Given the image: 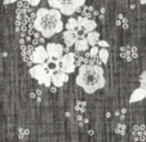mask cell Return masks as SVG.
<instances>
[{
	"label": "cell",
	"instance_id": "cell-1",
	"mask_svg": "<svg viewBox=\"0 0 146 142\" xmlns=\"http://www.w3.org/2000/svg\"><path fill=\"white\" fill-rule=\"evenodd\" d=\"M34 29L44 39H49L65 29L62 13L53 8H39L34 19Z\"/></svg>",
	"mask_w": 146,
	"mask_h": 142
},
{
	"label": "cell",
	"instance_id": "cell-2",
	"mask_svg": "<svg viewBox=\"0 0 146 142\" xmlns=\"http://www.w3.org/2000/svg\"><path fill=\"white\" fill-rule=\"evenodd\" d=\"M76 84L86 93H94L98 89L105 87L106 80L104 68L97 65H82L79 67V72L75 79Z\"/></svg>",
	"mask_w": 146,
	"mask_h": 142
},
{
	"label": "cell",
	"instance_id": "cell-3",
	"mask_svg": "<svg viewBox=\"0 0 146 142\" xmlns=\"http://www.w3.org/2000/svg\"><path fill=\"white\" fill-rule=\"evenodd\" d=\"M86 0H48V5L60 11L64 16H72L84 7Z\"/></svg>",
	"mask_w": 146,
	"mask_h": 142
},
{
	"label": "cell",
	"instance_id": "cell-4",
	"mask_svg": "<svg viewBox=\"0 0 146 142\" xmlns=\"http://www.w3.org/2000/svg\"><path fill=\"white\" fill-rule=\"evenodd\" d=\"M54 71L47 65V63H41V65H35L30 68V75L34 79L38 80L39 84H43L45 87H49L52 83V76Z\"/></svg>",
	"mask_w": 146,
	"mask_h": 142
},
{
	"label": "cell",
	"instance_id": "cell-5",
	"mask_svg": "<svg viewBox=\"0 0 146 142\" xmlns=\"http://www.w3.org/2000/svg\"><path fill=\"white\" fill-rule=\"evenodd\" d=\"M75 56L74 53H65L62 57L60 58V60L56 62V66H57V68H56V71H61V72H65V74H71V72H74L75 68H76V62H75Z\"/></svg>",
	"mask_w": 146,
	"mask_h": 142
},
{
	"label": "cell",
	"instance_id": "cell-6",
	"mask_svg": "<svg viewBox=\"0 0 146 142\" xmlns=\"http://www.w3.org/2000/svg\"><path fill=\"white\" fill-rule=\"evenodd\" d=\"M78 23H79V33H82L84 38H86L89 33L94 31V29L97 27V23L93 21V19H89V18L83 17V16L78 17ZM79 36H80V34H79Z\"/></svg>",
	"mask_w": 146,
	"mask_h": 142
},
{
	"label": "cell",
	"instance_id": "cell-7",
	"mask_svg": "<svg viewBox=\"0 0 146 142\" xmlns=\"http://www.w3.org/2000/svg\"><path fill=\"white\" fill-rule=\"evenodd\" d=\"M30 60H31V62L35 63V65L47 63L48 61H49V58H48V53H47V48L43 46V45H38L35 49H34Z\"/></svg>",
	"mask_w": 146,
	"mask_h": 142
},
{
	"label": "cell",
	"instance_id": "cell-8",
	"mask_svg": "<svg viewBox=\"0 0 146 142\" xmlns=\"http://www.w3.org/2000/svg\"><path fill=\"white\" fill-rule=\"evenodd\" d=\"M47 53H48V58L49 61H58L65 52V46H62L61 44L57 43H49L47 46Z\"/></svg>",
	"mask_w": 146,
	"mask_h": 142
},
{
	"label": "cell",
	"instance_id": "cell-9",
	"mask_svg": "<svg viewBox=\"0 0 146 142\" xmlns=\"http://www.w3.org/2000/svg\"><path fill=\"white\" fill-rule=\"evenodd\" d=\"M62 38H64L65 45H66L67 48H70V46L75 45V43L78 41V39H79L80 36H79V34L75 33V31L66 30V31H64V34H62Z\"/></svg>",
	"mask_w": 146,
	"mask_h": 142
},
{
	"label": "cell",
	"instance_id": "cell-10",
	"mask_svg": "<svg viewBox=\"0 0 146 142\" xmlns=\"http://www.w3.org/2000/svg\"><path fill=\"white\" fill-rule=\"evenodd\" d=\"M67 82H69V75L65 74V72H61V71L54 72L52 76V83L56 88L62 87V85H65Z\"/></svg>",
	"mask_w": 146,
	"mask_h": 142
},
{
	"label": "cell",
	"instance_id": "cell-11",
	"mask_svg": "<svg viewBox=\"0 0 146 142\" xmlns=\"http://www.w3.org/2000/svg\"><path fill=\"white\" fill-rule=\"evenodd\" d=\"M146 98V89H143V88H137V89H135L132 92V94H131V98H129V102L131 104H133V102H140L142 101V100Z\"/></svg>",
	"mask_w": 146,
	"mask_h": 142
},
{
	"label": "cell",
	"instance_id": "cell-12",
	"mask_svg": "<svg viewBox=\"0 0 146 142\" xmlns=\"http://www.w3.org/2000/svg\"><path fill=\"white\" fill-rule=\"evenodd\" d=\"M74 46H75V49H76V52H87L91 48L86 38H79Z\"/></svg>",
	"mask_w": 146,
	"mask_h": 142
},
{
	"label": "cell",
	"instance_id": "cell-13",
	"mask_svg": "<svg viewBox=\"0 0 146 142\" xmlns=\"http://www.w3.org/2000/svg\"><path fill=\"white\" fill-rule=\"evenodd\" d=\"M86 39H87V41H88L89 46H94V45H97L100 41V34L97 33V31H92V33H89L88 35L86 36Z\"/></svg>",
	"mask_w": 146,
	"mask_h": 142
},
{
	"label": "cell",
	"instance_id": "cell-14",
	"mask_svg": "<svg viewBox=\"0 0 146 142\" xmlns=\"http://www.w3.org/2000/svg\"><path fill=\"white\" fill-rule=\"evenodd\" d=\"M65 29L70 31H75V33H79V23H78V18H69V21L66 22Z\"/></svg>",
	"mask_w": 146,
	"mask_h": 142
},
{
	"label": "cell",
	"instance_id": "cell-15",
	"mask_svg": "<svg viewBox=\"0 0 146 142\" xmlns=\"http://www.w3.org/2000/svg\"><path fill=\"white\" fill-rule=\"evenodd\" d=\"M98 58L102 63H108L109 61V50L106 48H101L100 49V53H98Z\"/></svg>",
	"mask_w": 146,
	"mask_h": 142
},
{
	"label": "cell",
	"instance_id": "cell-16",
	"mask_svg": "<svg viewBox=\"0 0 146 142\" xmlns=\"http://www.w3.org/2000/svg\"><path fill=\"white\" fill-rule=\"evenodd\" d=\"M138 133H141L142 138H143V137H146V128H145V127L140 125V127H136V128H133V136H137Z\"/></svg>",
	"mask_w": 146,
	"mask_h": 142
},
{
	"label": "cell",
	"instance_id": "cell-17",
	"mask_svg": "<svg viewBox=\"0 0 146 142\" xmlns=\"http://www.w3.org/2000/svg\"><path fill=\"white\" fill-rule=\"evenodd\" d=\"M100 48L98 45H94V46H91L89 48V54L92 56V57H96V56H98V53H100Z\"/></svg>",
	"mask_w": 146,
	"mask_h": 142
},
{
	"label": "cell",
	"instance_id": "cell-18",
	"mask_svg": "<svg viewBox=\"0 0 146 142\" xmlns=\"http://www.w3.org/2000/svg\"><path fill=\"white\" fill-rule=\"evenodd\" d=\"M140 84H141V88L146 89V71H143L142 74L140 76Z\"/></svg>",
	"mask_w": 146,
	"mask_h": 142
},
{
	"label": "cell",
	"instance_id": "cell-19",
	"mask_svg": "<svg viewBox=\"0 0 146 142\" xmlns=\"http://www.w3.org/2000/svg\"><path fill=\"white\" fill-rule=\"evenodd\" d=\"M21 1H25V3L30 4V7H38L41 0H21Z\"/></svg>",
	"mask_w": 146,
	"mask_h": 142
},
{
	"label": "cell",
	"instance_id": "cell-20",
	"mask_svg": "<svg viewBox=\"0 0 146 142\" xmlns=\"http://www.w3.org/2000/svg\"><path fill=\"white\" fill-rule=\"evenodd\" d=\"M116 133H119V134L125 133V125H124V124H118V125H116Z\"/></svg>",
	"mask_w": 146,
	"mask_h": 142
},
{
	"label": "cell",
	"instance_id": "cell-21",
	"mask_svg": "<svg viewBox=\"0 0 146 142\" xmlns=\"http://www.w3.org/2000/svg\"><path fill=\"white\" fill-rule=\"evenodd\" d=\"M97 45H98L100 48H109V43L106 40H100Z\"/></svg>",
	"mask_w": 146,
	"mask_h": 142
},
{
	"label": "cell",
	"instance_id": "cell-22",
	"mask_svg": "<svg viewBox=\"0 0 146 142\" xmlns=\"http://www.w3.org/2000/svg\"><path fill=\"white\" fill-rule=\"evenodd\" d=\"M84 109H86V104L84 102H78V110L79 111H84Z\"/></svg>",
	"mask_w": 146,
	"mask_h": 142
},
{
	"label": "cell",
	"instance_id": "cell-23",
	"mask_svg": "<svg viewBox=\"0 0 146 142\" xmlns=\"http://www.w3.org/2000/svg\"><path fill=\"white\" fill-rule=\"evenodd\" d=\"M16 1H18V0H4V4H5V5H9V4L16 3Z\"/></svg>",
	"mask_w": 146,
	"mask_h": 142
},
{
	"label": "cell",
	"instance_id": "cell-24",
	"mask_svg": "<svg viewBox=\"0 0 146 142\" xmlns=\"http://www.w3.org/2000/svg\"><path fill=\"white\" fill-rule=\"evenodd\" d=\"M140 3L141 4H146V0H140Z\"/></svg>",
	"mask_w": 146,
	"mask_h": 142
}]
</instances>
